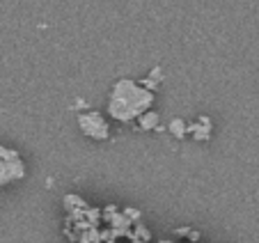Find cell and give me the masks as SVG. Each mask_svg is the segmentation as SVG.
<instances>
[{"mask_svg":"<svg viewBox=\"0 0 259 243\" xmlns=\"http://www.w3.org/2000/svg\"><path fill=\"white\" fill-rule=\"evenodd\" d=\"M154 103V94L147 88H140L133 80H119L110 92V103H108V112L110 117L119 122H131L138 119L149 110Z\"/></svg>","mask_w":259,"mask_h":243,"instance_id":"6da1fadb","label":"cell"},{"mask_svg":"<svg viewBox=\"0 0 259 243\" xmlns=\"http://www.w3.org/2000/svg\"><path fill=\"white\" fill-rule=\"evenodd\" d=\"M25 177V163L16 149L0 145V186L19 181Z\"/></svg>","mask_w":259,"mask_h":243,"instance_id":"7a4b0ae2","label":"cell"},{"mask_svg":"<svg viewBox=\"0 0 259 243\" xmlns=\"http://www.w3.org/2000/svg\"><path fill=\"white\" fill-rule=\"evenodd\" d=\"M78 127L85 136L94 138V140H106L108 133H110L108 122L99 112H83V115H78Z\"/></svg>","mask_w":259,"mask_h":243,"instance_id":"3957f363","label":"cell"},{"mask_svg":"<svg viewBox=\"0 0 259 243\" xmlns=\"http://www.w3.org/2000/svg\"><path fill=\"white\" fill-rule=\"evenodd\" d=\"M140 127H142V129H154V127H158V115H156V112H149V110H147L145 115H140Z\"/></svg>","mask_w":259,"mask_h":243,"instance_id":"277c9868","label":"cell"},{"mask_svg":"<svg viewBox=\"0 0 259 243\" xmlns=\"http://www.w3.org/2000/svg\"><path fill=\"white\" fill-rule=\"evenodd\" d=\"M170 131L175 133L177 138H184V136H186V122H184V119H172Z\"/></svg>","mask_w":259,"mask_h":243,"instance_id":"5b68a950","label":"cell"}]
</instances>
